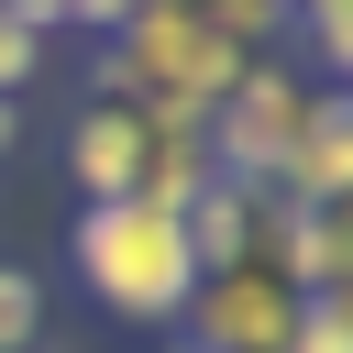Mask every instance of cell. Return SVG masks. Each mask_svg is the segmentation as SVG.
<instances>
[{
    "instance_id": "6da1fadb",
    "label": "cell",
    "mask_w": 353,
    "mask_h": 353,
    "mask_svg": "<svg viewBox=\"0 0 353 353\" xmlns=\"http://www.w3.org/2000/svg\"><path fill=\"white\" fill-rule=\"evenodd\" d=\"M243 44L199 11V0H132L121 11V33L99 44V77L88 88H110V99H132V110H154V121H210L232 88H243Z\"/></svg>"
},
{
    "instance_id": "7a4b0ae2",
    "label": "cell",
    "mask_w": 353,
    "mask_h": 353,
    "mask_svg": "<svg viewBox=\"0 0 353 353\" xmlns=\"http://www.w3.org/2000/svg\"><path fill=\"white\" fill-rule=\"evenodd\" d=\"M66 265H77V287H88L110 320H132V331H176V309H188V287H199L188 221H176L165 199H99V210H77Z\"/></svg>"
},
{
    "instance_id": "3957f363",
    "label": "cell",
    "mask_w": 353,
    "mask_h": 353,
    "mask_svg": "<svg viewBox=\"0 0 353 353\" xmlns=\"http://www.w3.org/2000/svg\"><path fill=\"white\" fill-rule=\"evenodd\" d=\"M309 88H320V77H298L287 55H254V66H243V88L199 121L210 176H232V188H265V199H276L287 154H298V121H309Z\"/></svg>"
},
{
    "instance_id": "277c9868",
    "label": "cell",
    "mask_w": 353,
    "mask_h": 353,
    "mask_svg": "<svg viewBox=\"0 0 353 353\" xmlns=\"http://www.w3.org/2000/svg\"><path fill=\"white\" fill-rule=\"evenodd\" d=\"M176 331H188L176 353H287L298 342V287L276 265H221V276L188 287Z\"/></svg>"
},
{
    "instance_id": "5b68a950",
    "label": "cell",
    "mask_w": 353,
    "mask_h": 353,
    "mask_svg": "<svg viewBox=\"0 0 353 353\" xmlns=\"http://www.w3.org/2000/svg\"><path fill=\"white\" fill-rule=\"evenodd\" d=\"M143 176H154V110L88 88L77 121H66V188H77V210H99V199H143Z\"/></svg>"
},
{
    "instance_id": "8992f818",
    "label": "cell",
    "mask_w": 353,
    "mask_h": 353,
    "mask_svg": "<svg viewBox=\"0 0 353 353\" xmlns=\"http://www.w3.org/2000/svg\"><path fill=\"white\" fill-rule=\"evenodd\" d=\"M276 199H298V210H342L353 199V88L342 77L309 88V121H298V154H287Z\"/></svg>"
},
{
    "instance_id": "52a82bcc",
    "label": "cell",
    "mask_w": 353,
    "mask_h": 353,
    "mask_svg": "<svg viewBox=\"0 0 353 353\" xmlns=\"http://www.w3.org/2000/svg\"><path fill=\"white\" fill-rule=\"evenodd\" d=\"M188 254H199V276H221V265H254V243H265V188H232V176H210L188 210Z\"/></svg>"
},
{
    "instance_id": "ba28073f",
    "label": "cell",
    "mask_w": 353,
    "mask_h": 353,
    "mask_svg": "<svg viewBox=\"0 0 353 353\" xmlns=\"http://www.w3.org/2000/svg\"><path fill=\"white\" fill-rule=\"evenodd\" d=\"M287 11H298L287 33H309V55L331 77H353V0H287Z\"/></svg>"
},
{
    "instance_id": "9c48e42d",
    "label": "cell",
    "mask_w": 353,
    "mask_h": 353,
    "mask_svg": "<svg viewBox=\"0 0 353 353\" xmlns=\"http://www.w3.org/2000/svg\"><path fill=\"white\" fill-rule=\"evenodd\" d=\"M44 55H55V44H44L22 11H0V99H22V88L44 77Z\"/></svg>"
},
{
    "instance_id": "30bf717a",
    "label": "cell",
    "mask_w": 353,
    "mask_h": 353,
    "mask_svg": "<svg viewBox=\"0 0 353 353\" xmlns=\"http://www.w3.org/2000/svg\"><path fill=\"white\" fill-rule=\"evenodd\" d=\"M33 331H44V287L22 265H0V353H33Z\"/></svg>"
},
{
    "instance_id": "8fae6325",
    "label": "cell",
    "mask_w": 353,
    "mask_h": 353,
    "mask_svg": "<svg viewBox=\"0 0 353 353\" xmlns=\"http://www.w3.org/2000/svg\"><path fill=\"white\" fill-rule=\"evenodd\" d=\"M287 353H353V298H298V342Z\"/></svg>"
},
{
    "instance_id": "7c38bea8",
    "label": "cell",
    "mask_w": 353,
    "mask_h": 353,
    "mask_svg": "<svg viewBox=\"0 0 353 353\" xmlns=\"http://www.w3.org/2000/svg\"><path fill=\"white\" fill-rule=\"evenodd\" d=\"M0 11H22V22H33L44 44H55V0H0Z\"/></svg>"
},
{
    "instance_id": "4fadbf2b",
    "label": "cell",
    "mask_w": 353,
    "mask_h": 353,
    "mask_svg": "<svg viewBox=\"0 0 353 353\" xmlns=\"http://www.w3.org/2000/svg\"><path fill=\"white\" fill-rule=\"evenodd\" d=\"M11 143H22V99H0V154H11Z\"/></svg>"
},
{
    "instance_id": "5bb4252c",
    "label": "cell",
    "mask_w": 353,
    "mask_h": 353,
    "mask_svg": "<svg viewBox=\"0 0 353 353\" xmlns=\"http://www.w3.org/2000/svg\"><path fill=\"white\" fill-rule=\"evenodd\" d=\"M342 88H353V77H342Z\"/></svg>"
}]
</instances>
